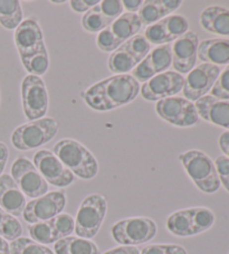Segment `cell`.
I'll use <instances>...</instances> for the list:
<instances>
[{"mask_svg": "<svg viewBox=\"0 0 229 254\" xmlns=\"http://www.w3.org/2000/svg\"><path fill=\"white\" fill-rule=\"evenodd\" d=\"M184 77L177 72L160 73L141 86V95L147 101H160L177 95L182 91Z\"/></svg>", "mask_w": 229, "mask_h": 254, "instance_id": "5bb4252c", "label": "cell"}, {"mask_svg": "<svg viewBox=\"0 0 229 254\" xmlns=\"http://www.w3.org/2000/svg\"><path fill=\"white\" fill-rule=\"evenodd\" d=\"M6 213H7V212H5L1 207H0V224H1L3 217H5V215H6Z\"/></svg>", "mask_w": 229, "mask_h": 254, "instance_id": "7dc6e473", "label": "cell"}, {"mask_svg": "<svg viewBox=\"0 0 229 254\" xmlns=\"http://www.w3.org/2000/svg\"><path fill=\"white\" fill-rule=\"evenodd\" d=\"M156 111L161 119L180 128H188L199 122L195 103L180 96H171L158 101Z\"/></svg>", "mask_w": 229, "mask_h": 254, "instance_id": "ba28073f", "label": "cell"}, {"mask_svg": "<svg viewBox=\"0 0 229 254\" xmlns=\"http://www.w3.org/2000/svg\"><path fill=\"white\" fill-rule=\"evenodd\" d=\"M58 132V124L53 118L30 121L19 126L11 134V143L20 151H28L50 142Z\"/></svg>", "mask_w": 229, "mask_h": 254, "instance_id": "277c9868", "label": "cell"}, {"mask_svg": "<svg viewBox=\"0 0 229 254\" xmlns=\"http://www.w3.org/2000/svg\"><path fill=\"white\" fill-rule=\"evenodd\" d=\"M101 1L99 0H72L69 1V7L73 11L77 12V14H82V12L89 11L91 8L99 5Z\"/></svg>", "mask_w": 229, "mask_h": 254, "instance_id": "60d3db41", "label": "cell"}, {"mask_svg": "<svg viewBox=\"0 0 229 254\" xmlns=\"http://www.w3.org/2000/svg\"><path fill=\"white\" fill-rule=\"evenodd\" d=\"M26 196L10 175L0 176V207L10 215L21 216L26 207Z\"/></svg>", "mask_w": 229, "mask_h": 254, "instance_id": "ac0fdd59", "label": "cell"}, {"mask_svg": "<svg viewBox=\"0 0 229 254\" xmlns=\"http://www.w3.org/2000/svg\"><path fill=\"white\" fill-rule=\"evenodd\" d=\"M142 21H141L136 12L135 14H133V12H123L109 27L118 43L122 45L127 39L138 35L141 28H142Z\"/></svg>", "mask_w": 229, "mask_h": 254, "instance_id": "603a6c76", "label": "cell"}, {"mask_svg": "<svg viewBox=\"0 0 229 254\" xmlns=\"http://www.w3.org/2000/svg\"><path fill=\"white\" fill-rule=\"evenodd\" d=\"M139 64V61L122 46L112 52L108 62L110 71L115 74V75H121V74L130 72L138 66Z\"/></svg>", "mask_w": 229, "mask_h": 254, "instance_id": "4316f807", "label": "cell"}, {"mask_svg": "<svg viewBox=\"0 0 229 254\" xmlns=\"http://www.w3.org/2000/svg\"><path fill=\"white\" fill-rule=\"evenodd\" d=\"M181 5V0H145L138 15L143 25L150 26L164 19Z\"/></svg>", "mask_w": 229, "mask_h": 254, "instance_id": "44dd1931", "label": "cell"}, {"mask_svg": "<svg viewBox=\"0 0 229 254\" xmlns=\"http://www.w3.org/2000/svg\"><path fill=\"white\" fill-rule=\"evenodd\" d=\"M23 234V226L20 222L17 220V217L6 213L5 217L0 224V236L6 241H15Z\"/></svg>", "mask_w": 229, "mask_h": 254, "instance_id": "e575fe53", "label": "cell"}, {"mask_svg": "<svg viewBox=\"0 0 229 254\" xmlns=\"http://www.w3.org/2000/svg\"><path fill=\"white\" fill-rule=\"evenodd\" d=\"M189 178L196 187L205 194H215L219 190L220 182L215 163L208 155L197 149L184 151L179 155Z\"/></svg>", "mask_w": 229, "mask_h": 254, "instance_id": "3957f363", "label": "cell"}, {"mask_svg": "<svg viewBox=\"0 0 229 254\" xmlns=\"http://www.w3.org/2000/svg\"><path fill=\"white\" fill-rule=\"evenodd\" d=\"M8 156H9V150H8V147L3 142H0V165L5 166L6 167Z\"/></svg>", "mask_w": 229, "mask_h": 254, "instance_id": "f6af8a7d", "label": "cell"}, {"mask_svg": "<svg viewBox=\"0 0 229 254\" xmlns=\"http://www.w3.org/2000/svg\"><path fill=\"white\" fill-rule=\"evenodd\" d=\"M53 154L58 158L74 176L93 179L99 173V163L93 154L74 139H61L53 147Z\"/></svg>", "mask_w": 229, "mask_h": 254, "instance_id": "7a4b0ae2", "label": "cell"}, {"mask_svg": "<svg viewBox=\"0 0 229 254\" xmlns=\"http://www.w3.org/2000/svg\"><path fill=\"white\" fill-rule=\"evenodd\" d=\"M12 179L28 198H37L48 192V184L35 165L25 157H19L11 165Z\"/></svg>", "mask_w": 229, "mask_h": 254, "instance_id": "9c48e42d", "label": "cell"}, {"mask_svg": "<svg viewBox=\"0 0 229 254\" xmlns=\"http://www.w3.org/2000/svg\"><path fill=\"white\" fill-rule=\"evenodd\" d=\"M190 211L195 235L210 230L215 224L216 216L214 212L208 207H190Z\"/></svg>", "mask_w": 229, "mask_h": 254, "instance_id": "4dcf8cb0", "label": "cell"}, {"mask_svg": "<svg viewBox=\"0 0 229 254\" xmlns=\"http://www.w3.org/2000/svg\"><path fill=\"white\" fill-rule=\"evenodd\" d=\"M24 15L18 0H0V24L6 29H16L23 21Z\"/></svg>", "mask_w": 229, "mask_h": 254, "instance_id": "484cf974", "label": "cell"}, {"mask_svg": "<svg viewBox=\"0 0 229 254\" xmlns=\"http://www.w3.org/2000/svg\"><path fill=\"white\" fill-rule=\"evenodd\" d=\"M96 45L100 48V51L108 53V52H114L117 50L121 46V44L118 43L110 27H107L99 33L98 37H96Z\"/></svg>", "mask_w": 229, "mask_h": 254, "instance_id": "8d00e7d4", "label": "cell"}, {"mask_svg": "<svg viewBox=\"0 0 229 254\" xmlns=\"http://www.w3.org/2000/svg\"><path fill=\"white\" fill-rule=\"evenodd\" d=\"M199 21L208 33L229 36V9L222 6H209L201 11Z\"/></svg>", "mask_w": 229, "mask_h": 254, "instance_id": "7402d4cb", "label": "cell"}, {"mask_svg": "<svg viewBox=\"0 0 229 254\" xmlns=\"http://www.w3.org/2000/svg\"><path fill=\"white\" fill-rule=\"evenodd\" d=\"M107 212L108 201L103 195L91 194L86 196L75 217L74 232L78 238L93 239L99 233Z\"/></svg>", "mask_w": 229, "mask_h": 254, "instance_id": "5b68a950", "label": "cell"}, {"mask_svg": "<svg viewBox=\"0 0 229 254\" xmlns=\"http://www.w3.org/2000/svg\"><path fill=\"white\" fill-rule=\"evenodd\" d=\"M99 6L103 14L112 19H116L123 14L122 1L117 0H104L99 3Z\"/></svg>", "mask_w": 229, "mask_h": 254, "instance_id": "ab89813d", "label": "cell"}, {"mask_svg": "<svg viewBox=\"0 0 229 254\" xmlns=\"http://www.w3.org/2000/svg\"><path fill=\"white\" fill-rule=\"evenodd\" d=\"M189 29V21L181 15H169L158 23L150 25L144 32V37L150 44L161 46L177 41Z\"/></svg>", "mask_w": 229, "mask_h": 254, "instance_id": "4fadbf2b", "label": "cell"}, {"mask_svg": "<svg viewBox=\"0 0 229 254\" xmlns=\"http://www.w3.org/2000/svg\"><path fill=\"white\" fill-rule=\"evenodd\" d=\"M103 254H140L138 248L127 247V245H120V247L109 250Z\"/></svg>", "mask_w": 229, "mask_h": 254, "instance_id": "b9f144b4", "label": "cell"}, {"mask_svg": "<svg viewBox=\"0 0 229 254\" xmlns=\"http://www.w3.org/2000/svg\"><path fill=\"white\" fill-rule=\"evenodd\" d=\"M66 1H55V0H53L52 3H57V5H61V3H65Z\"/></svg>", "mask_w": 229, "mask_h": 254, "instance_id": "c3c4849f", "label": "cell"}, {"mask_svg": "<svg viewBox=\"0 0 229 254\" xmlns=\"http://www.w3.org/2000/svg\"><path fill=\"white\" fill-rule=\"evenodd\" d=\"M3 169H5V166H1V165H0V176H1V175H2Z\"/></svg>", "mask_w": 229, "mask_h": 254, "instance_id": "681fc988", "label": "cell"}, {"mask_svg": "<svg viewBox=\"0 0 229 254\" xmlns=\"http://www.w3.org/2000/svg\"><path fill=\"white\" fill-rule=\"evenodd\" d=\"M21 103L29 121L45 117L48 110V92L42 77L27 75L21 82Z\"/></svg>", "mask_w": 229, "mask_h": 254, "instance_id": "52a82bcc", "label": "cell"}, {"mask_svg": "<svg viewBox=\"0 0 229 254\" xmlns=\"http://www.w3.org/2000/svg\"><path fill=\"white\" fill-rule=\"evenodd\" d=\"M57 241L72 235L75 230V220L67 213H60L51 220Z\"/></svg>", "mask_w": 229, "mask_h": 254, "instance_id": "836d02e7", "label": "cell"}, {"mask_svg": "<svg viewBox=\"0 0 229 254\" xmlns=\"http://www.w3.org/2000/svg\"><path fill=\"white\" fill-rule=\"evenodd\" d=\"M199 38L193 32H188L171 45L172 66L179 74H186L195 68L198 59Z\"/></svg>", "mask_w": 229, "mask_h": 254, "instance_id": "9a60e30c", "label": "cell"}, {"mask_svg": "<svg viewBox=\"0 0 229 254\" xmlns=\"http://www.w3.org/2000/svg\"><path fill=\"white\" fill-rule=\"evenodd\" d=\"M115 19L110 18L105 16L102 10L100 9V6L96 5L95 7L91 8L89 11H86L82 17V27L86 30L87 33L94 34L100 33L103 29L109 27Z\"/></svg>", "mask_w": 229, "mask_h": 254, "instance_id": "f1b7e54d", "label": "cell"}, {"mask_svg": "<svg viewBox=\"0 0 229 254\" xmlns=\"http://www.w3.org/2000/svg\"><path fill=\"white\" fill-rule=\"evenodd\" d=\"M10 254H55L46 245L28 238H18L9 243Z\"/></svg>", "mask_w": 229, "mask_h": 254, "instance_id": "f546056e", "label": "cell"}, {"mask_svg": "<svg viewBox=\"0 0 229 254\" xmlns=\"http://www.w3.org/2000/svg\"><path fill=\"white\" fill-rule=\"evenodd\" d=\"M172 64L171 44L158 46L145 56V59L134 69H132V76L138 82H147L150 78L158 75Z\"/></svg>", "mask_w": 229, "mask_h": 254, "instance_id": "2e32d148", "label": "cell"}, {"mask_svg": "<svg viewBox=\"0 0 229 254\" xmlns=\"http://www.w3.org/2000/svg\"><path fill=\"white\" fill-rule=\"evenodd\" d=\"M198 59L216 66L229 64V39H205L198 45Z\"/></svg>", "mask_w": 229, "mask_h": 254, "instance_id": "ffe728a7", "label": "cell"}, {"mask_svg": "<svg viewBox=\"0 0 229 254\" xmlns=\"http://www.w3.org/2000/svg\"><path fill=\"white\" fill-rule=\"evenodd\" d=\"M166 226L171 234L179 236V238L195 236L190 208L180 209V211L170 214L167 218Z\"/></svg>", "mask_w": 229, "mask_h": 254, "instance_id": "d4e9b609", "label": "cell"}, {"mask_svg": "<svg viewBox=\"0 0 229 254\" xmlns=\"http://www.w3.org/2000/svg\"><path fill=\"white\" fill-rule=\"evenodd\" d=\"M121 46L133 55L140 63L150 53V43L144 37V35H135L132 38L127 39L125 43H123Z\"/></svg>", "mask_w": 229, "mask_h": 254, "instance_id": "d6a6232c", "label": "cell"}, {"mask_svg": "<svg viewBox=\"0 0 229 254\" xmlns=\"http://www.w3.org/2000/svg\"><path fill=\"white\" fill-rule=\"evenodd\" d=\"M0 254H10L9 243L1 236H0Z\"/></svg>", "mask_w": 229, "mask_h": 254, "instance_id": "bcb514c9", "label": "cell"}, {"mask_svg": "<svg viewBox=\"0 0 229 254\" xmlns=\"http://www.w3.org/2000/svg\"><path fill=\"white\" fill-rule=\"evenodd\" d=\"M220 67L213 64L202 63L191 69L184 78L183 95L190 102L198 101L211 91L220 74Z\"/></svg>", "mask_w": 229, "mask_h": 254, "instance_id": "8fae6325", "label": "cell"}, {"mask_svg": "<svg viewBox=\"0 0 229 254\" xmlns=\"http://www.w3.org/2000/svg\"><path fill=\"white\" fill-rule=\"evenodd\" d=\"M35 167L45 179L47 184L59 188L72 185L75 176L52 151L43 149L34 155Z\"/></svg>", "mask_w": 229, "mask_h": 254, "instance_id": "7c38bea8", "label": "cell"}, {"mask_svg": "<svg viewBox=\"0 0 229 254\" xmlns=\"http://www.w3.org/2000/svg\"><path fill=\"white\" fill-rule=\"evenodd\" d=\"M210 92L211 96L216 99L229 101V64L223 72H220Z\"/></svg>", "mask_w": 229, "mask_h": 254, "instance_id": "d590c367", "label": "cell"}, {"mask_svg": "<svg viewBox=\"0 0 229 254\" xmlns=\"http://www.w3.org/2000/svg\"><path fill=\"white\" fill-rule=\"evenodd\" d=\"M140 90V83L133 76L121 74L91 85L82 92V99L95 111H111L131 103Z\"/></svg>", "mask_w": 229, "mask_h": 254, "instance_id": "6da1fadb", "label": "cell"}, {"mask_svg": "<svg viewBox=\"0 0 229 254\" xmlns=\"http://www.w3.org/2000/svg\"><path fill=\"white\" fill-rule=\"evenodd\" d=\"M142 3V0H123L122 6L123 8H125L127 12H133V14H135V11L140 10Z\"/></svg>", "mask_w": 229, "mask_h": 254, "instance_id": "ee69618b", "label": "cell"}, {"mask_svg": "<svg viewBox=\"0 0 229 254\" xmlns=\"http://www.w3.org/2000/svg\"><path fill=\"white\" fill-rule=\"evenodd\" d=\"M140 254H188L186 249L178 244H150L141 250Z\"/></svg>", "mask_w": 229, "mask_h": 254, "instance_id": "74e56055", "label": "cell"}, {"mask_svg": "<svg viewBox=\"0 0 229 254\" xmlns=\"http://www.w3.org/2000/svg\"><path fill=\"white\" fill-rule=\"evenodd\" d=\"M195 107L202 120L229 130V101L205 95L196 101Z\"/></svg>", "mask_w": 229, "mask_h": 254, "instance_id": "d6986e66", "label": "cell"}, {"mask_svg": "<svg viewBox=\"0 0 229 254\" xmlns=\"http://www.w3.org/2000/svg\"><path fill=\"white\" fill-rule=\"evenodd\" d=\"M218 144L219 148L222 149V151L224 152V156H226L227 158H229V131H225V132L219 135Z\"/></svg>", "mask_w": 229, "mask_h": 254, "instance_id": "7bdbcfd3", "label": "cell"}, {"mask_svg": "<svg viewBox=\"0 0 229 254\" xmlns=\"http://www.w3.org/2000/svg\"><path fill=\"white\" fill-rule=\"evenodd\" d=\"M55 254H100V249L93 241L67 236L60 239L54 244Z\"/></svg>", "mask_w": 229, "mask_h": 254, "instance_id": "cb8c5ba5", "label": "cell"}, {"mask_svg": "<svg viewBox=\"0 0 229 254\" xmlns=\"http://www.w3.org/2000/svg\"><path fill=\"white\" fill-rule=\"evenodd\" d=\"M15 45L20 59L32 55L45 45L43 30L36 19L28 18L21 21L14 34Z\"/></svg>", "mask_w": 229, "mask_h": 254, "instance_id": "e0dca14e", "label": "cell"}, {"mask_svg": "<svg viewBox=\"0 0 229 254\" xmlns=\"http://www.w3.org/2000/svg\"><path fill=\"white\" fill-rule=\"evenodd\" d=\"M215 167L217 170L220 185L229 192V158L226 156H218L215 160Z\"/></svg>", "mask_w": 229, "mask_h": 254, "instance_id": "f35d334b", "label": "cell"}, {"mask_svg": "<svg viewBox=\"0 0 229 254\" xmlns=\"http://www.w3.org/2000/svg\"><path fill=\"white\" fill-rule=\"evenodd\" d=\"M28 233L32 240L39 244L46 245L57 242L54 229H53L51 220L45 222L35 223L28 226Z\"/></svg>", "mask_w": 229, "mask_h": 254, "instance_id": "1f68e13d", "label": "cell"}, {"mask_svg": "<svg viewBox=\"0 0 229 254\" xmlns=\"http://www.w3.org/2000/svg\"><path fill=\"white\" fill-rule=\"evenodd\" d=\"M20 61L23 66L30 75L41 77L47 72L48 66H50V56H48L46 45L39 48L37 52H35L32 55L20 59Z\"/></svg>", "mask_w": 229, "mask_h": 254, "instance_id": "83f0119b", "label": "cell"}, {"mask_svg": "<svg viewBox=\"0 0 229 254\" xmlns=\"http://www.w3.org/2000/svg\"><path fill=\"white\" fill-rule=\"evenodd\" d=\"M228 254H229V252H228Z\"/></svg>", "mask_w": 229, "mask_h": 254, "instance_id": "f907efd6", "label": "cell"}, {"mask_svg": "<svg viewBox=\"0 0 229 254\" xmlns=\"http://www.w3.org/2000/svg\"><path fill=\"white\" fill-rule=\"evenodd\" d=\"M66 206V194L63 190L46 192L26 204L23 217L29 224L50 221L63 213Z\"/></svg>", "mask_w": 229, "mask_h": 254, "instance_id": "30bf717a", "label": "cell"}, {"mask_svg": "<svg viewBox=\"0 0 229 254\" xmlns=\"http://www.w3.org/2000/svg\"><path fill=\"white\" fill-rule=\"evenodd\" d=\"M156 222L149 217H127L112 226L111 235L116 243L127 247L150 242L157 235Z\"/></svg>", "mask_w": 229, "mask_h": 254, "instance_id": "8992f818", "label": "cell"}]
</instances>
